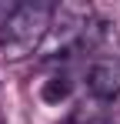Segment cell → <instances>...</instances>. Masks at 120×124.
Instances as JSON below:
<instances>
[{"instance_id":"cell-1","label":"cell","mask_w":120,"mask_h":124,"mask_svg":"<svg viewBox=\"0 0 120 124\" xmlns=\"http://www.w3.org/2000/svg\"><path fill=\"white\" fill-rule=\"evenodd\" d=\"M53 7L50 3H17L0 23V57L3 61H23L37 50L43 37L50 34Z\"/></svg>"},{"instance_id":"cell-2","label":"cell","mask_w":120,"mask_h":124,"mask_svg":"<svg viewBox=\"0 0 120 124\" xmlns=\"http://www.w3.org/2000/svg\"><path fill=\"white\" fill-rule=\"evenodd\" d=\"M87 87L90 94L100 97V101H110L120 94V61L117 57H107V61H97L87 74Z\"/></svg>"},{"instance_id":"cell-3","label":"cell","mask_w":120,"mask_h":124,"mask_svg":"<svg viewBox=\"0 0 120 124\" xmlns=\"http://www.w3.org/2000/svg\"><path fill=\"white\" fill-rule=\"evenodd\" d=\"M40 97H43L47 104L67 101V97H70V81H67V77H50V81L40 87Z\"/></svg>"}]
</instances>
